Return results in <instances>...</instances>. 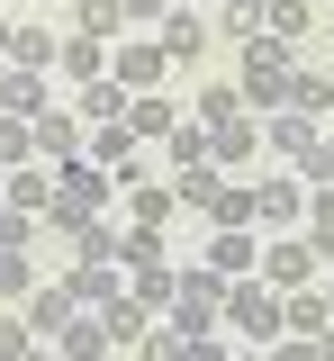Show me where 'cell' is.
Segmentation results:
<instances>
[{
	"instance_id": "1",
	"label": "cell",
	"mask_w": 334,
	"mask_h": 361,
	"mask_svg": "<svg viewBox=\"0 0 334 361\" xmlns=\"http://www.w3.org/2000/svg\"><path fill=\"white\" fill-rule=\"evenodd\" d=\"M226 325H244V334L271 353V343L289 334V298L271 289V280H226Z\"/></svg>"
},
{
	"instance_id": "2",
	"label": "cell",
	"mask_w": 334,
	"mask_h": 361,
	"mask_svg": "<svg viewBox=\"0 0 334 361\" xmlns=\"http://www.w3.org/2000/svg\"><path fill=\"white\" fill-rule=\"evenodd\" d=\"M289 82H298V73H289L280 63V37H253L244 45V109H289Z\"/></svg>"
},
{
	"instance_id": "3",
	"label": "cell",
	"mask_w": 334,
	"mask_h": 361,
	"mask_svg": "<svg viewBox=\"0 0 334 361\" xmlns=\"http://www.w3.org/2000/svg\"><path fill=\"white\" fill-rule=\"evenodd\" d=\"M217 316H226V280H217L208 262H199V271H181V298H172V316H163V325H181V334H208Z\"/></svg>"
},
{
	"instance_id": "4",
	"label": "cell",
	"mask_w": 334,
	"mask_h": 361,
	"mask_svg": "<svg viewBox=\"0 0 334 361\" xmlns=\"http://www.w3.org/2000/svg\"><path fill=\"white\" fill-rule=\"evenodd\" d=\"M262 280H271V289H316V244H307V235H280V244H271V253H262Z\"/></svg>"
},
{
	"instance_id": "5",
	"label": "cell",
	"mask_w": 334,
	"mask_h": 361,
	"mask_svg": "<svg viewBox=\"0 0 334 361\" xmlns=\"http://www.w3.org/2000/svg\"><path fill=\"white\" fill-rule=\"evenodd\" d=\"M82 145H91V135H82V109H46V118H37V163L63 172V163H82Z\"/></svg>"
},
{
	"instance_id": "6",
	"label": "cell",
	"mask_w": 334,
	"mask_h": 361,
	"mask_svg": "<svg viewBox=\"0 0 334 361\" xmlns=\"http://www.w3.org/2000/svg\"><path fill=\"white\" fill-rule=\"evenodd\" d=\"M109 353H118V334H109V316H99V307H82L63 334H54V361H109Z\"/></svg>"
},
{
	"instance_id": "7",
	"label": "cell",
	"mask_w": 334,
	"mask_h": 361,
	"mask_svg": "<svg viewBox=\"0 0 334 361\" xmlns=\"http://www.w3.org/2000/svg\"><path fill=\"white\" fill-rule=\"evenodd\" d=\"M253 262H262V244H253V226H217V235H208V271H217V280H244Z\"/></svg>"
},
{
	"instance_id": "8",
	"label": "cell",
	"mask_w": 334,
	"mask_h": 361,
	"mask_svg": "<svg viewBox=\"0 0 334 361\" xmlns=\"http://www.w3.org/2000/svg\"><path fill=\"white\" fill-rule=\"evenodd\" d=\"M82 163H99L109 180H136V135H127V127H91V145H82Z\"/></svg>"
},
{
	"instance_id": "9",
	"label": "cell",
	"mask_w": 334,
	"mask_h": 361,
	"mask_svg": "<svg viewBox=\"0 0 334 361\" xmlns=\"http://www.w3.org/2000/svg\"><path fill=\"white\" fill-rule=\"evenodd\" d=\"M262 145H271V154H280V163H307V154H316V145H326V135H316V118H298V109H280V118H271V127H262Z\"/></svg>"
},
{
	"instance_id": "10",
	"label": "cell",
	"mask_w": 334,
	"mask_h": 361,
	"mask_svg": "<svg viewBox=\"0 0 334 361\" xmlns=\"http://www.w3.org/2000/svg\"><path fill=\"white\" fill-rule=\"evenodd\" d=\"M163 63H172V54H163V45H136V37L109 54V73H118L127 90H154V82H163Z\"/></svg>"
},
{
	"instance_id": "11",
	"label": "cell",
	"mask_w": 334,
	"mask_h": 361,
	"mask_svg": "<svg viewBox=\"0 0 334 361\" xmlns=\"http://www.w3.org/2000/svg\"><path fill=\"white\" fill-rule=\"evenodd\" d=\"M199 45H208V18H199L190 0H172V9H163V54H172V63H190Z\"/></svg>"
},
{
	"instance_id": "12",
	"label": "cell",
	"mask_w": 334,
	"mask_h": 361,
	"mask_svg": "<svg viewBox=\"0 0 334 361\" xmlns=\"http://www.w3.org/2000/svg\"><path fill=\"white\" fill-rule=\"evenodd\" d=\"M127 99H136V90L118 82V73H99V82H82V118H91V127H127Z\"/></svg>"
},
{
	"instance_id": "13",
	"label": "cell",
	"mask_w": 334,
	"mask_h": 361,
	"mask_svg": "<svg viewBox=\"0 0 334 361\" xmlns=\"http://www.w3.org/2000/svg\"><path fill=\"white\" fill-rule=\"evenodd\" d=\"M27 334H63V325H73V316H82V298H73V289H27Z\"/></svg>"
},
{
	"instance_id": "14",
	"label": "cell",
	"mask_w": 334,
	"mask_h": 361,
	"mask_svg": "<svg viewBox=\"0 0 334 361\" xmlns=\"http://www.w3.org/2000/svg\"><path fill=\"white\" fill-rule=\"evenodd\" d=\"M0 109H9V118H46V73L0 63Z\"/></svg>"
},
{
	"instance_id": "15",
	"label": "cell",
	"mask_w": 334,
	"mask_h": 361,
	"mask_svg": "<svg viewBox=\"0 0 334 361\" xmlns=\"http://www.w3.org/2000/svg\"><path fill=\"white\" fill-rule=\"evenodd\" d=\"M289 334H307V343L334 334V298H326V289H289Z\"/></svg>"
},
{
	"instance_id": "16",
	"label": "cell",
	"mask_w": 334,
	"mask_h": 361,
	"mask_svg": "<svg viewBox=\"0 0 334 361\" xmlns=\"http://www.w3.org/2000/svg\"><path fill=\"white\" fill-rule=\"evenodd\" d=\"M54 73H63V82H99V73H109V45H99V37H63Z\"/></svg>"
},
{
	"instance_id": "17",
	"label": "cell",
	"mask_w": 334,
	"mask_h": 361,
	"mask_svg": "<svg viewBox=\"0 0 334 361\" xmlns=\"http://www.w3.org/2000/svg\"><path fill=\"white\" fill-rule=\"evenodd\" d=\"M253 217H262V199H253L244 180H217V190H208V226H253Z\"/></svg>"
},
{
	"instance_id": "18",
	"label": "cell",
	"mask_w": 334,
	"mask_h": 361,
	"mask_svg": "<svg viewBox=\"0 0 334 361\" xmlns=\"http://www.w3.org/2000/svg\"><path fill=\"white\" fill-rule=\"evenodd\" d=\"M172 298H181V271H172V262H144L136 271V307L144 316H172Z\"/></svg>"
},
{
	"instance_id": "19",
	"label": "cell",
	"mask_w": 334,
	"mask_h": 361,
	"mask_svg": "<svg viewBox=\"0 0 334 361\" xmlns=\"http://www.w3.org/2000/svg\"><path fill=\"white\" fill-rule=\"evenodd\" d=\"M172 127H181V118H172L163 90H136V99H127V135H172Z\"/></svg>"
},
{
	"instance_id": "20",
	"label": "cell",
	"mask_w": 334,
	"mask_h": 361,
	"mask_svg": "<svg viewBox=\"0 0 334 361\" xmlns=\"http://www.w3.org/2000/svg\"><path fill=\"white\" fill-rule=\"evenodd\" d=\"M9 208H27V217H37V208H54V180H46V163H18V172H9Z\"/></svg>"
},
{
	"instance_id": "21",
	"label": "cell",
	"mask_w": 334,
	"mask_h": 361,
	"mask_svg": "<svg viewBox=\"0 0 334 361\" xmlns=\"http://www.w3.org/2000/svg\"><path fill=\"white\" fill-rule=\"evenodd\" d=\"M0 163H9V172L37 163V118H9V109H0Z\"/></svg>"
},
{
	"instance_id": "22",
	"label": "cell",
	"mask_w": 334,
	"mask_h": 361,
	"mask_svg": "<svg viewBox=\"0 0 334 361\" xmlns=\"http://www.w3.org/2000/svg\"><path fill=\"white\" fill-rule=\"evenodd\" d=\"M54 54H63V37H46V27H18V45H9V63H18V73H46Z\"/></svg>"
},
{
	"instance_id": "23",
	"label": "cell",
	"mask_w": 334,
	"mask_h": 361,
	"mask_svg": "<svg viewBox=\"0 0 334 361\" xmlns=\"http://www.w3.org/2000/svg\"><path fill=\"white\" fill-rule=\"evenodd\" d=\"M73 298H82V307H109V298H118V262H82L73 271Z\"/></svg>"
},
{
	"instance_id": "24",
	"label": "cell",
	"mask_w": 334,
	"mask_h": 361,
	"mask_svg": "<svg viewBox=\"0 0 334 361\" xmlns=\"http://www.w3.org/2000/svg\"><path fill=\"white\" fill-rule=\"evenodd\" d=\"M253 145H262V135H253V118H226V127H208V154H217V163H244Z\"/></svg>"
},
{
	"instance_id": "25",
	"label": "cell",
	"mask_w": 334,
	"mask_h": 361,
	"mask_svg": "<svg viewBox=\"0 0 334 361\" xmlns=\"http://www.w3.org/2000/svg\"><path fill=\"white\" fill-rule=\"evenodd\" d=\"M262 37H307V0H262Z\"/></svg>"
},
{
	"instance_id": "26",
	"label": "cell",
	"mask_w": 334,
	"mask_h": 361,
	"mask_svg": "<svg viewBox=\"0 0 334 361\" xmlns=\"http://www.w3.org/2000/svg\"><path fill=\"white\" fill-rule=\"evenodd\" d=\"M253 199H262V226H289L298 208H307V199H298V180H262Z\"/></svg>"
},
{
	"instance_id": "27",
	"label": "cell",
	"mask_w": 334,
	"mask_h": 361,
	"mask_svg": "<svg viewBox=\"0 0 334 361\" xmlns=\"http://www.w3.org/2000/svg\"><path fill=\"white\" fill-rule=\"evenodd\" d=\"M289 109H298V118H326V109H334V82L298 73V82H289Z\"/></svg>"
},
{
	"instance_id": "28",
	"label": "cell",
	"mask_w": 334,
	"mask_h": 361,
	"mask_svg": "<svg viewBox=\"0 0 334 361\" xmlns=\"http://www.w3.org/2000/svg\"><path fill=\"white\" fill-rule=\"evenodd\" d=\"M163 145H172V163H181V172H190V163H217V154H208V127H199V118H190V127H172Z\"/></svg>"
},
{
	"instance_id": "29",
	"label": "cell",
	"mask_w": 334,
	"mask_h": 361,
	"mask_svg": "<svg viewBox=\"0 0 334 361\" xmlns=\"http://www.w3.org/2000/svg\"><path fill=\"white\" fill-rule=\"evenodd\" d=\"M99 316H109V334H118V343H144V307H136V298H109Z\"/></svg>"
},
{
	"instance_id": "30",
	"label": "cell",
	"mask_w": 334,
	"mask_h": 361,
	"mask_svg": "<svg viewBox=\"0 0 334 361\" xmlns=\"http://www.w3.org/2000/svg\"><path fill=\"white\" fill-rule=\"evenodd\" d=\"M307 244H316V253H334V190H316V199H307Z\"/></svg>"
},
{
	"instance_id": "31",
	"label": "cell",
	"mask_w": 334,
	"mask_h": 361,
	"mask_svg": "<svg viewBox=\"0 0 334 361\" xmlns=\"http://www.w3.org/2000/svg\"><path fill=\"white\" fill-rule=\"evenodd\" d=\"M226 118H244V90L226 82V90H208V99H199V127H226Z\"/></svg>"
},
{
	"instance_id": "32",
	"label": "cell",
	"mask_w": 334,
	"mask_h": 361,
	"mask_svg": "<svg viewBox=\"0 0 334 361\" xmlns=\"http://www.w3.org/2000/svg\"><path fill=\"white\" fill-rule=\"evenodd\" d=\"M118 18H127L118 0H82V37H99V45H109V37H118Z\"/></svg>"
},
{
	"instance_id": "33",
	"label": "cell",
	"mask_w": 334,
	"mask_h": 361,
	"mask_svg": "<svg viewBox=\"0 0 334 361\" xmlns=\"http://www.w3.org/2000/svg\"><path fill=\"white\" fill-rule=\"evenodd\" d=\"M217 27H226V37H244V45H253V37H262V0H226V18H217Z\"/></svg>"
},
{
	"instance_id": "34",
	"label": "cell",
	"mask_w": 334,
	"mask_h": 361,
	"mask_svg": "<svg viewBox=\"0 0 334 361\" xmlns=\"http://www.w3.org/2000/svg\"><path fill=\"white\" fill-rule=\"evenodd\" d=\"M172 208H181V190H136V226H144V235L172 217Z\"/></svg>"
},
{
	"instance_id": "35",
	"label": "cell",
	"mask_w": 334,
	"mask_h": 361,
	"mask_svg": "<svg viewBox=\"0 0 334 361\" xmlns=\"http://www.w3.org/2000/svg\"><path fill=\"white\" fill-rule=\"evenodd\" d=\"M136 353H144V361H181V353H190V334H181V325H163V334H144Z\"/></svg>"
},
{
	"instance_id": "36",
	"label": "cell",
	"mask_w": 334,
	"mask_h": 361,
	"mask_svg": "<svg viewBox=\"0 0 334 361\" xmlns=\"http://www.w3.org/2000/svg\"><path fill=\"white\" fill-rule=\"evenodd\" d=\"M27 343H37V334H27V316H0V361H18Z\"/></svg>"
},
{
	"instance_id": "37",
	"label": "cell",
	"mask_w": 334,
	"mask_h": 361,
	"mask_svg": "<svg viewBox=\"0 0 334 361\" xmlns=\"http://www.w3.org/2000/svg\"><path fill=\"white\" fill-rule=\"evenodd\" d=\"M27 235H37V226H27V208H0V253H18Z\"/></svg>"
},
{
	"instance_id": "38",
	"label": "cell",
	"mask_w": 334,
	"mask_h": 361,
	"mask_svg": "<svg viewBox=\"0 0 334 361\" xmlns=\"http://www.w3.org/2000/svg\"><path fill=\"white\" fill-rule=\"evenodd\" d=\"M0 298H27V253H0Z\"/></svg>"
},
{
	"instance_id": "39",
	"label": "cell",
	"mask_w": 334,
	"mask_h": 361,
	"mask_svg": "<svg viewBox=\"0 0 334 361\" xmlns=\"http://www.w3.org/2000/svg\"><path fill=\"white\" fill-rule=\"evenodd\" d=\"M262 361H326V353H316L307 334H280V343H271V353H262Z\"/></svg>"
},
{
	"instance_id": "40",
	"label": "cell",
	"mask_w": 334,
	"mask_h": 361,
	"mask_svg": "<svg viewBox=\"0 0 334 361\" xmlns=\"http://www.w3.org/2000/svg\"><path fill=\"white\" fill-rule=\"evenodd\" d=\"M298 172L316 180V190H334V145H316V154H307V163H298Z\"/></svg>"
},
{
	"instance_id": "41",
	"label": "cell",
	"mask_w": 334,
	"mask_h": 361,
	"mask_svg": "<svg viewBox=\"0 0 334 361\" xmlns=\"http://www.w3.org/2000/svg\"><path fill=\"white\" fill-rule=\"evenodd\" d=\"M118 9H127V18H163L172 0H118Z\"/></svg>"
},
{
	"instance_id": "42",
	"label": "cell",
	"mask_w": 334,
	"mask_h": 361,
	"mask_svg": "<svg viewBox=\"0 0 334 361\" xmlns=\"http://www.w3.org/2000/svg\"><path fill=\"white\" fill-rule=\"evenodd\" d=\"M9 45H18V27H9V18H0V54H9Z\"/></svg>"
},
{
	"instance_id": "43",
	"label": "cell",
	"mask_w": 334,
	"mask_h": 361,
	"mask_svg": "<svg viewBox=\"0 0 334 361\" xmlns=\"http://www.w3.org/2000/svg\"><path fill=\"white\" fill-rule=\"evenodd\" d=\"M18 361H54V353H46V343H27V353H18Z\"/></svg>"
},
{
	"instance_id": "44",
	"label": "cell",
	"mask_w": 334,
	"mask_h": 361,
	"mask_svg": "<svg viewBox=\"0 0 334 361\" xmlns=\"http://www.w3.org/2000/svg\"><path fill=\"white\" fill-rule=\"evenodd\" d=\"M316 353H326V361H334V334H326V343H316Z\"/></svg>"
}]
</instances>
